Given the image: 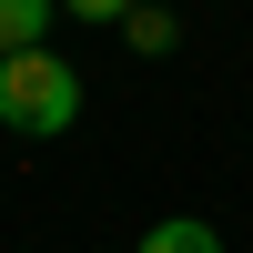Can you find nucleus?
Wrapping results in <instances>:
<instances>
[{"label": "nucleus", "instance_id": "obj_1", "mask_svg": "<svg viewBox=\"0 0 253 253\" xmlns=\"http://www.w3.org/2000/svg\"><path fill=\"white\" fill-rule=\"evenodd\" d=\"M0 122L31 132V142L71 132V122H81V71L61 51H10V61H0Z\"/></svg>", "mask_w": 253, "mask_h": 253}, {"label": "nucleus", "instance_id": "obj_2", "mask_svg": "<svg viewBox=\"0 0 253 253\" xmlns=\"http://www.w3.org/2000/svg\"><path fill=\"white\" fill-rule=\"evenodd\" d=\"M51 10H61V0H0V61H10V51H41Z\"/></svg>", "mask_w": 253, "mask_h": 253}, {"label": "nucleus", "instance_id": "obj_3", "mask_svg": "<svg viewBox=\"0 0 253 253\" xmlns=\"http://www.w3.org/2000/svg\"><path fill=\"white\" fill-rule=\"evenodd\" d=\"M132 253H223V233H213V223H193V213H172V223H152Z\"/></svg>", "mask_w": 253, "mask_h": 253}, {"label": "nucleus", "instance_id": "obj_4", "mask_svg": "<svg viewBox=\"0 0 253 253\" xmlns=\"http://www.w3.org/2000/svg\"><path fill=\"white\" fill-rule=\"evenodd\" d=\"M122 31H132V51H172V10H152V0H142Z\"/></svg>", "mask_w": 253, "mask_h": 253}, {"label": "nucleus", "instance_id": "obj_5", "mask_svg": "<svg viewBox=\"0 0 253 253\" xmlns=\"http://www.w3.org/2000/svg\"><path fill=\"white\" fill-rule=\"evenodd\" d=\"M61 10H71V20H132L142 0H61Z\"/></svg>", "mask_w": 253, "mask_h": 253}]
</instances>
